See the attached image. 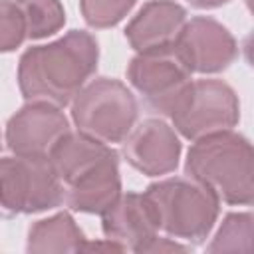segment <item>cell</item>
Instances as JSON below:
<instances>
[{
  "label": "cell",
  "instance_id": "obj_1",
  "mask_svg": "<svg viewBox=\"0 0 254 254\" xmlns=\"http://www.w3.org/2000/svg\"><path fill=\"white\" fill-rule=\"evenodd\" d=\"M97 40L85 30H71L62 38L28 48L18 62V85L26 101L69 105L95 73Z\"/></svg>",
  "mask_w": 254,
  "mask_h": 254
},
{
  "label": "cell",
  "instance_id": "obj_2",
  "mask_svg": "<svg viewBox=\"0 0 254 254\" xmlns=\"http://www.w3.org/2000/svg\"><path fill=\"white\" fill-rule=\"evenodd\" d=\"M185 173L226 204H252V145L232 129L196 139L187 153Z\"/></svg>",
  "mask_w": 254,
  "mask_h": 254
},
{
  "label": "cell",
  "instance_id": "obj_3",
  "mask_svg": "<svg viewBox=\"0 0 254 254\" xmlns=\"http://www.w3.org/2000/svg\"><path fill=\"white\" fill-rule=\"evenodd\" d=\"M159 230L189 244L208 238L218 212V196L200 181L190 177H171L153 183L143 192Z\"/></svg>",
  "mask_w": 254,
  "mask_h": 254
},
{
  "label": "cell",
  "instance_id": "obj_4",
  "mask_svg": "<svg viewBox=\"0 0 254 254\" xmlns=\"http://www.w3.org/2000/svg\"><path fill=\"white\" fill-rule=\"evenodd\" d=\"M139 105L125 83L97 77L85 83L71 101V119L79 133L101 143H121L135 127Z\"/></svg>",
  "mask_w": 254,
  "mask_h": 254
},
{
  "label": "cell",
  "instance_id": "obj_5",
  "mask_svg": "<svg viewBox=\"0 0 254 254\" xmlns=\"http://www.w3.org/2000/svg\"><path fill=\"white\" fill-rule=\"evenodd\" d=\"M64 202V183L48 157L0 159V218L36 214Z\"/></svg>",
  "mask_w": 254,
  "mask_h": 254
},
{
  "label": "cell",
  "instance_id": "obj_6",
  "mask_svg": "<svg viewBox=\"0 0 254 254\" xmlns=\"http://www.w3.org/2000/svg\"><path fill=\"white\" fill-rule=\"evenodd\" d=\"M169 117L175 131L190 141L230 131L240 119L238 95L222 79H194L185 87Z\"/></svg>",
  "mask_w": 254,
  "mask_h": 254
},
{
  "label": "cell",
  "instance_id": "obj_7",
  "mask_svg": "<svg viewBox=\"0 0 254 254\" xmlns=\"http://www.w3.org/2000/svg\"><path fill=\"white\" fill-rule=\"evenodd\" d=\"M129 83L141 93L145 105L161 115H169L185 87L192 81L175 44L137 52L127 67Z\"/></svg>",
  "mask_w": 254,
  "mask_h": 254
},
{
  "label": "cell",
  "instance_id": "obj_8",
  "mask_svg": "<svg viewBox=\"0 0 254 254\" xmlns=\"http://www.w3.org/2000/svg\"><path fill=\"white\" fill-rule=\"evenodd\" d=\"M175 48L190 73H218L238 58L234 36L210 16L187 20Z\"/></svg>",
  "mask_w": 254,
  "mask_h": 254
},
{
  "label": "cell",
  "instance_id": "obj_9",
  "mask_svg": "<svg viewBox=\"0 0 254 254\" xmlns=\"http://www.w3.org/2000/svg\"><path fill=\"white\" fill-rule=\"evenodd\" d=\"M69 133L64 111L48 101H28L6 123V145L18 157H48Z\"/></svg>",
  "mask_w": 254,
  "mask_h": 254
},
{
  "label": "cell",
  "instance_id": "obj_10",
  "mask_svg": "<svg viewBox=\"0 0 254 254\" xmlns=\"http://www.w3.org/2000/svg\"><path fill=\"white\" fill-rule=\"evenodd\" d=\"M127 163L147 177L173 173L181 159V141L177 131L163 119H145L121 141Z\"/></svg>",
  "mask_w": 254,
  "mask_h": 254
},
{
  "label": "cell",
  "instance_id": "obj_11",
  "mask_svg": "<svg viewBox=\"0 0 254 254\" xmlns=\"http://www.w3.org/2000/svg\"><path fill=\"white\" fill-rule=\"evenodd\" d=\"M101 230L107 240L123 250L143 252L157 236L159 226L147 198L139 192H121L117 200L101 214Z\"/></svg>",
  "mask_w": 254,
  "mask_h": 254
},
{
  "label": "cell",
  "instance_id": "obj_12",
  "mask_svg": "<svg viewBox=\"0 0 254 254\" xmlns=\"http://www.w3.org/2000/svg\"><path fill=\"white\" fill-rule=\"evenodd\" d=\"M121 194L119 155L113 151L64 189V200L75 212L103 214Z\"/></svg>",
  "mask_w": 254,
  "mask_h": 254
},
{
  "label": "cell",
  "instance_id": "obj_13",
  "mask_svg": "<svg viewBox=\"0 0 254 254\" xmlns=\"http://www.w3.org/2000/svg\"><path fill=\"white\" fill-rule=\"evenodd\" d=\"M187 22V10L175 0H149L131 18L125 38L135 52L157 50L175 44Z\"/></svg>",
  "mask_w": 254,
  "mask_h": 254
},
{
  "label": "cell",
  "instance_id": "obj_14",
  "mask_svg": "<svg viewBox=\"0 0 254 254\" xmlns=\"http://www.w3.org/2000/svg\"><path fill=\"white\" fill-rule=\"evenodd\" d=\"M113 151L115 149L107 143L91 139L79 131L77 133L69 131L56 143V147L48 155V161L54 173L58 175V179L65 187L67 183H71L75 177L85 173L89 167H93L95 163H99L103 157L111 155Z\"/></svg>",
  "mask_w": 254,
  "mask_h": 254
},
{
  "label": "cell",
  "instance_id": "obj_15",
  "mask_svg": "<svg viewBox=\"0 0 254 254\" xmlns=\"http://www.w3.org/2000/svg\"><path fill=\"white\" fill-rule=\"evenodd\" d=\"M85 234L75 224L69 212H58L54 216L34 222L28 230V252H83Z\"/></svg>",
  "mask_w": 254,
  "mask_h": 254
},
{
  "label": "cell",
  "instance_id": "obj_16",
  "mask_svg": "<svg viewBox=\"0 0 254 254\" xmlns=\"http://www.w3.org/2000/svg\"><path fill=\"white\" fill-rule=\"evenodd\" d=\"M26 22V38L42 40L60 32L65 24V10L60 0H14Z\"/></svg>",
  "mask_w": 254,
  "mask_h": 254
},
{
  "label": "cell",
  "instance_id": "obj_17",
  "mask_svg": "<svg viewBox=\"0 0 254 254\" xmlns=\"http://www.w3.org/2000/svg\"><path fill=\"white\" fill-rule=\"evenodd\" d=\"M254 218L250 212H230L224 216L212 242L206 246L208 252H248L252 246Z\"/></svg>",
  "mask_w": 254,
  "mask_h": 254
},
{
  "label": "cell",
  "instance_id": "obj_18",
  "mask_svg": "<svg viewBox=\"0 0 254 254\" xmlns=\"http://www.w3.org/2000/svg\"><path fill=\"white\" fill-rule=\"evenodd\" d=\"M137 0H79V10L87 26L111 28L119 24L135 6Z\"/></svg>",
  "mask_w": 254,
  "mask_h": 254
},
{
  "label": "cell",
  "instance_id": "obj_19",
  "mask_svg": "<svg viewBox=\"0 0 254 254\" xmlns=\"http://www.w3.org/2000/svg\"><path fill=\"white\" fill-rule=\"evenodd\" d=\"M26 40V22L14 0H0V54L14 52Z\"/></svg>",
  "mask_w": 254,
  "mask_h": 254
},
{
  "label": "cell",
  "instance_id": "obj_20",
  "mask_svg": "<svg viewBox=\"0 0 254 254\" xmlns=\"http://www.w3.org/2000/svg\"><path fill=\"white\" fill-rule=\"evenodd\" d=\"M189 252L190 248L189 246H183V244H179L177 240H171V238H161L159 234L145 246V250L143 252Z\"/></svg>",
  "mask_w": 254,
  "mask_h": 254
},
{
  "label": "cell",
  "instance_id": "obj_21",
  "mask_svg": "<svg viewBox=\"0 0 254 254\" xmlns=\"http://www.w3.org/2000/svg\"><path fill=\"white\" fill-rule=\"evenodd\" d=\"M190 6H194V8H206V10H210V8H220V6H224V4H228L230 0H187Z\"/></svg>",
  "mask_w": 254,
  "mask_h": 254
},
{
  "label": "cell",
  "instance_id": "obj_22",
  "mask_svg": "<svg viewBox=\"0 0 254 254\" xmlns=\"http://www.w3.org/2000/svg\"><path fill=\"white\" fill-rule=\"evenodd\" d=\"M0 147H2V137H0Z\"/></svg>",
  "mask_w": 254,
  "mask_h": 254
}]
</instances>
